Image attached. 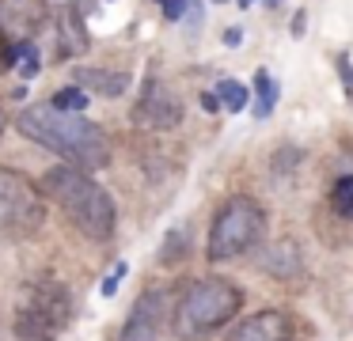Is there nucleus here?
Listing matches in <instances>:
<instances>
[{"instance_id": "nucleus-12", "label": "nucleus", "mask_w": 353, "mask_h": 341, "mask_svg": "<svg viewBox=\"0 0 353 341\" xmlns=\"http://www.w3.org/2000/svg\"><path fill=\"white\" fill-rule=\"evenodd\" d=\"M72 80L88 83L92 91H99V95H107V99H118L125 87H130V76H125V72H110V68H77Z\"/></svg>"}, {"instance_id": "nucleus-5", "label": "nucleus", "mask_w": 353, "mask_h": 341, "mask_svg": "<svg viewBox=\"0 0 353 341\" xmlns=\"http://www.w3.org/2000/svg\"><path fill=\"white\" fill-rule=\"evenodd\" d=\"M42 220H46L42 189L19 171L0 167V231L27 235V231H39Z\"/></svg>"}, {"instance_id": "nucleus-9", "label": "nucleus", "mask_w": 353, "mask_h": 341, "mask_svg": "<svg viewBox=\"0 0 353 341\" xmlns=\"http://www.w3.org/2000/svg\"><path fill=\"white\" fill-rule=\"evenodd\" d=\"M160 315H163V292L160 288H145L137 296V303L130 307V318L122 326V341H156Z\"/></svg>"}, {"instance_id": "nucleus-22", "label": "nucleus", "mask_w": 353, "mask_h": 341, "mask_svg": "<svg viewBox=\"0 0 353 341\" xmlns=\"http://www.w3.org/2000/svg\"><path fill=\"white\" fill-rule=\"evenodd\" d=\"M163 4V15H168L171 23L175 19H183V12H186V0H160Z\"/></svg>"}, {"instance_id": "nucleus-10", "label": "nucleus", "mask_w": 353, "mask_h": 341, "mask_svg": "<svg viewBox=\"0 0 353 341\" xmlns=\"http://www.w3.org/2000/svg\"><path fill=\"white\" fill-rule=\"evenodd\" d=\"M224 341H292V318L274 307L259 311V315H247L239 326H232Z\"/></svg>"}, {"instance_id": "nucleus-24", "label": "nucleus", "mask_w": 353, "mask_h": 341, "mask_svg": "<svg viewBox=\"0 0 353 341\" xmlns=\"http://www.w3.org/2000/svg\"><path fill=\"white\" fill-rule=\"evenodd\" d=\"M304 27H307V15H304V12H296V19H292V34L300 38V34H304Z\"/></svg>"}, {"instance_id": "nucleus-16", "label": "nucleus", "mask_w": 353, "mask_h": 341, "mask_svg": "<svg viewBox=\"0 0 353 341\" xmlns=\"http://www.w3.org/2000/svg\"><path fill=\"white\" fill-rule=\"evenodd\" d=\"M216 95H221V103L228 106L232 114H239L247 106V87L236 80H221V87H216Z\"/></svg>"}, {"instance_id": "nucleus-23", "label": "nucleus", "mask_w": 353, "mask_h": 341, "mask_svg": "<svg viewBox=\"0 0 353 341\" xmlns=\"http://www.w3.org/2000/svg\"><path fill=\"white\" fill-rule=\"evenodd\" d=\"M201 106H205L209 114H216L224 103H221V95H216V91H201Z\"/></svg>"}, {"instance_id": "nucleus-28", "label": "nucleus", "mask_w": 353, "mask_h": 341, "mask_svg": "<svg viewBox=\"0 0 353 341\" xmlns=\"http://www.w3.org/2000/svg\"><path fill=\"white\" fill-rule=\"evenodd\" d=\"M247 4H251V0H239V8H247Z\"/></svg>"}, {"instance_id": "nucleus-1", "label": "nucleus", "mask_w": 353, "mask_h": 341, "mask_svg": "<svg viewBox=\"0 0 353 341\" xmlns=\"http://www.w3.org/2000/svg\"><path fill=\"white\" fill-rule=\"evenodd\" d=\"M19 133L61 156L80 171H103L110 163V136L103 125L84 118V110H57L54 103H34L16 118Z\"/></svg>"}, {"instance_id": "nucleus-13", "label": "nucleus", "mask_w": 353, "mask_h": 341, "mask_svg": "<svg viewBox=\"0 0 353 341\" xmlns=\"http://www.w3.org/2000/svg\"><path fill=\"white\" fill-rule=\"evenodd\" d=\"M262 269L266 273H274V277H292V273L300 269V250H296V242H277L274 250L266 254V262H262Z\"/></svg>"}, {"instance_id": "nucleus-15", "label": "nucleus", "mask_w": 353, "mask_h": 341, "mask_svg": "<svg viewBox=\"0 0 353 341\" xmlns=\"http://www.w3.org/2000/svg\"><path fill=\"white\" fill-rule=\"evenodd\" d=\"M330 209H334L338 216L353 220V174H342V178L330 186Z\"/></svg>"}, {"instance_id": "nucleus-25", "label": "nucleus", "mask_w": 353, "mask_h": 341, "mask_svg": "<svg viewBox=\"0 0 353 341\" xmlns=\"http://www.w3.org/2000/svg\"><path fill=\"white\" fill-rule=\"evenodd\" d=\"M224 42H228V45H239V30H236V27L224 30Z\"/></svg>"}, {"instance_id": "nucleus-21", "label": "nucleus", "mask_w": 353, "mask_h": 341, "mask_svg": "<svg viewBox=\"0 0 353 341\" xmlns=\"http://www.w3.org/2000/svg\"><path fill=\"white\" fill-rule=\"evenodd\" d=\"M16 61H19V42H8L4 50H0V72H8Z\"/></svg>"}, {"instance_id": "nucleus-4", "label": "nucleus", "mask_w": 353, "mask_h": 341, "mask_svg": "<svg viewBox=\"0 0 353 341\" xmlns=\"http://www.w3.org/2000/svg\"><path fill=\"white\" fill-rule=\"evenodd\" d=\"M266 239V209L254 197H228L209 224V262H228Z\"/></svg>"}, {"instance_id": "nucleus-19", "label": "nucleus", "mask_w": 353, "mask_h": 341, "mask_svg": "<svg viewBox=\"0 0 353 341\" xmlns=\"http://www.w3.org/2000/svg\"><path fill=\"white\" fill-rule=\"evenodd\" d=\"M334 65H338V76H342V91H345V99H350V106H353V61L345 57V53H338Z\"/></svg>"}, {"instance_id": "nucleus-20", "label": "nucleus", "mask_w": 353, "mask_h": 341, "mask_svg": "<svg viewBox=\"0 0 353 341\" xmlns=\"http://www.w3.org/2000/svg\"><path fill=\"white\" fill-rule=\"evenodd\" d=\"M125 273H130V265H125V262H118V265H114V273H110V277L103 280V296H114V292H118V285H122V277H125Z\"/></svg>"}, {"instance_id": "nucleus-18", "label": "nucleus", "mask_w": 353, "mask_h": 341, "mask_svg": "<svg viewBox=\"0 0 353 341\" xmlns=\"http://www.w3.org/2000/svg\"><path fill=\"white\" fill-rule=\"evenodd\" d=\"M19 72H23V80H31V76H39L42 61H39V50H34L31 42H19Z\"/></svg>"}, {"instance_id": "nucleus-2", "label": "nucleus", "mask_w": 353, "mask_h": 341, "mask_svg": "<svg viewBox=\"0 0 353 341\" xmlns=\"http://www.w3.org/2000/svg\"><path fill=\"white\" fill-rule=\"evenodd\" d=\"M42 189L61 205V212L77 224L80 235L95 242H107L114 235V201L99 182L88 178V171L72 163L50 167L46 178H42Z\"/></svg>"}, {"instance_id": "nucleus-27", "label": "nucleus", "mask_w": 353, "mask_h": 341, "mask_svg": "<svg viewBox=\"0 0 353 341\" xmlns=\"http://www.w3.org/2000/svg\"><path fill=\"white\" fill-rule=\"evenodd\" d=\"M0 133H4V114H0Z\"/></svg>"}, {"instance_id": "nucleus-6", "label": "nucleus", "mask_w": 353, "mask_h": 341, "mask_svg": "<svg viewBox=\"0 0 353 341\" xmlns=\"http://www.w3.org/2000/svg\"><path fill=\"white\" fill-rule=\"evenodd\" d=\"M133 121L141 129H175L183 121V103L168 91V83L148 80L141 99H137V106H133Z\"/></svg>"}, {"instance_id": "nucleus-26", "label": "nucleus", "mask_w": 353, "mask_h": 341, "mask_svg": "<svg viewBox=\"0 0 353 341\" xmlns=\"http://www.w3.org/2000/svg\"><path fill=\"white\" fill-rule=\"evenodd\" d=\"M266 8H281V0H266Z\"/></svg>"}, {"instance_id": "nucleus-11", "label": "nucleus", "mask_w": 353, "mask_h": 341, "mask_svg": "<svg viewBox=\"0 0 353 341\" xmlns=\"http://www.w3.org/2000/svg\"><path fill=\"white\" fill-rule=\"evenodd\" d=\"M16 333L19 341H57V326L54 318H46L23 292L16 300Z\"/></svg>"}, {"instance_id": "nucleus-8", "label": "nucleus", "mask_w": 353, "mask_h": 341, "mask_svg": "<svg viewBox=\"0 0 353 341\" xmlns=\"http://www.w3.org/2000/svg\"><path fill=\"white\" fill-rule=\"evenodd\" d=\"M23 296H27V300H31L46 318H54L57 330H65V326H69V318H72V296H69V288H65L57 277H39V280H31V285L23 288Z\"/></svg>"}, {"instance_id": "nucleus-14", "label": "nucleus", "mask_w": 353, "mask_h": 341, "mask_svg": "<svg viewBox=\"0 0 353 341\" xmlns=\"http://www.w3.org/2000/svg\"><path fill=\"white\" fill-rule=\"evenodd\" d=\"M254 91H259V106H254V118H270L277 106V80L266 72V68H259L254 72Z\"/></svg>"}, {"instance_id": "nucleus-17", "label": "nucleus", "mask_w": 353, "mask_h": 341, "mask_svg": "<svg viewBox=\"0 0 353 341\" xmlns=\"http://www.w3.org/2000/svg\"><path fill=\"white\" fill-rule=\"evenodd\" d=\"M50 103L57 106V110H88V91L80 87H61Z\"/></svg>"}, {"instance_id": "nucleus-7", "label": "nucleus", "mask_w": 353, "mask_h": 341, "mask_svg": "<svg viewBox=\"0 0 353 341\" xmlns=\"http://www.w3.org/2000/svg\"><path fill=\"white\" fill-rule=\"evenodd\" d=\"M50 19L46 0H0V34L8 42H31Z\"/></svg>"}, {"instance_id": "nucleus-3", "label": "nucleus", "mask_w": 353, "mask_h": 341, "mask_svg": "<svg viewBox=\"0 0 353 341\" xmlns=\"http://www.w3.org/2000/svg\"><path fill=\"white\" fill-rule=\"evenodd\" d=\"M239 307H243V292H239L228 277H201V280H194L183 292V300H179L175 333L183 341H201V338H209L216 326L236 318Z\"/></svg>"}]
</instances>
